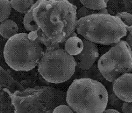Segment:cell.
<instances>
[{
    "label": "cell",
    "mask_w": 132,
    "mask_h": 113,
    "mask_svg": "<svg viewBox=\"0 0 132 113\" xmlns=\"http://www.w3.org/2000/svg\"><path fill=\"white\" fill-rule=\"evenodd\" d=\"M12 7L16 11L26 14L32 7L35 2L32 0L10 1Z\"/></svg>",
    "instance_id": "obj_13"
},
{
    "label": "cell",
    "mask_w": 132,
    "mask_h": 113,
    "mask_svg": "<svg viewBox=\"0 0 132 113\" xmlns=\"http://www.w3.org/2000/svg\"><path fill=\"white\" fill-rule=\"evenodd\" d=\"M113 92L124 102H132V73H126L112 82Z\"/></svg>",
    "instance_id": "obj_9"
},
{
    "label": "cell",
    "mask_w": 132,
    "mask_h": 113,
    "mask_svg": "<svg viewBox=\"0 0 132 113\" xmlns=\"http://www.w3.org/2000/svg\"><path fill=\"white\" fill-rule=\"evenodd\" d=\"M116 16L119 18L127 27L132 26V14L127 12L118 13Z\"/></svg>",
    "instance_id": "obj_18"
},
{
    "label": "cell",
    "mask_w": 132,
    "mask_h": 113,
    "mask_svg": "<svg viewBox=\"0 0 132 113\" xmlns=\"http://www.w3.org/2000/svg\"><path fill=\"white\" fill-rule=\"evenodd\" d=\"M16 113H38L40 110L57 105L61 93L47 88H35L24 92H9Z\"/></svg>",
    "instance_id": "obj_7"
},
{
    "label": "cell",
    "mask_w": 132,
    "mask_h": 113,
    "mask_svg": "<svg viewBox=\"0 0 132 113\" xmlns=\"http://www.w3.org/2000/svg\"><path fill=\"white\" fill-rule=\"evenodd\" d=\"M102 113H121L119 111L113 109H106Z\"/></svg>",
    "instance_id": "obj_22"
},
{
    "label": "cell",
    "mask_w": 132,
    "mask_h": 113,
    "mask_svg": "<svg viewBox=\"0 0 132 113\" xmlns=\"http://www.w3.org/2000/svg\"><path fill=\"white\" fill-rule=\"evenodd\" d=\"M77 34L95 44H116L128 34L127 26L118 17L110 14H96L77 21Z\"/></svg>",
    "instance_id": "obj_3"
},
{
    "label": "cell",
    "mask_w": 132,
    "mask_h": 113,
    "mask_svg": "<svg viewBox=\"0 0 132 113\" xmlns=\"http://www.w3.org/2000/svg\"><path fill=\"white\" fill-rule=\"evenodd\" d=\"M127 28L128 30V34L126 41L132 49V26L131 27H127Z\"/></svg>",
    "instance_id": "obj_21"
},
{
    "label": "cell",
    "mask_w": 132,
    "mask_h": 113,
    "mask_svg": "<svg viewBox=\"0 0 132 113\" xmlns=\"http://www.w3.org/2000/svg\"><path fill=\"white\" fill-rule=\"evenodd\" d=\"M121 111L123 113H132V102H123Z\"/></svg>",
    "instance_id": "obj_20"
},
{
    "label": "cell",
    "mask_w": 132,
    "mask_h": 113,
    "mask_svg": "<svg viewBox=\"0 0 132 113\" xmlns=\"http://www.w3.org/2000/svg\"><path fill=\"white\" fill-rule=\"evenodd\" d=\"M96 14H109L108 10H106V8L101 10L95 11V10L89 9L84 6H82L77 11V18H78V20H79L81 18L87 17L91 15Z\"/></svg>",
    "instance_id": "obj_16"
},
{
    "label": "cell",
    "mask_w": 132,
    "mask_h": 113,
    "mask_svg": "<svg viewBox=\"0 0 132 113\" xmlns=\"http://www.w3.org/2000/svg\"><path fill=\"white\" fill-rule=\"evenodd\" d=\"M72 108L66 105H60L54 109L52 113H74Z\"/></svg>",
    "instance_id": "obj_19"
},
{
    "label": "cell",
    "mask_w": 132,
    "mask_h": 113,
    "mask_svg": "<svg viewBox=\"0 0 132 113\" xmlns=\"http://www.w3.org/2000/svg\"><path fill=\"white\" fill-rule=\"evenodd\" d=\"M73 79H90L100 81L104 78L101 74L97 64H94L89 69H82L76 68Z\"/></svg>",
    "instance_id": "obj_10"
},
{
    "label": "cell",
    "mask_w": 132,
    "mask_h": 113,
    "mask_svg": "<svg viewBox=\"0 0 132 113\" xmlns=\"http://www.w3.org/2000/svg\"><path fill=\"white\" fill-rule=\"evenodd\" d=\"M38 65V71L44 79L55 84L72 78L77 67L74 56L62 47L45 51Z\"/></svg>",
    "instance_id": "obj_5"
},
{
    "label": "cell",
    "mask_w": 132,
    "mask_h": 113,
    "mask_svg": "<svg viewBox=\"0 0 132 113\" xmlns=\"http://www.w3.org/2000/svg\"><path fill=\"white\" fill-rule=\"evenodd\" d=\"M84 43L83 51L78 55L74 56L77 68L89 69L95 64L99 56L98 48L96 44L84 38H82Z\"/></svg>",
    "instance_id": "obj_8"
},
{
    "label": "cell",
    "mask_w": 132,
    "mask_h": 113,
    "mask_svg": "<svg viewBox=\"0 0 132 113\" xmlns=\"http://www.w3.org/2000/svg\"><path fill=\"white\" fill-rule=\"evenodd\" d=\"M97 65L103 77L113 82L121 76L132 72V48L126 41L121 40L100 57Z\"/></svg>",
    "instance_id": "obj_6"
},
{
    "label": "cell",
    "mask_w": 132,
    "mask_h": 113,
    "mask_svg": "<svg viewBox=\"0 0 132 113\" xmlns=\"http://www.w3.org/2000/svg\"><path fill=\"white\" fill-rule=\"evenodd\" d=\"M76 6L67 0H39L23 18L29 37L37 40L50 51L61 47L75 33Z\"/></svg>",
    "instance_id": "obj_1"
},
{
    "label": "cell",
    "mask_w": 132,
    "mask_h": 113,
    "mask_svg": "<svg viewBox=\"0 0 132 113\" xmlns=\"http://www.w3.org/2000/svg\"><path fill=\"white\" fill-rule=\"evenodd\" d=\"M109 93L100 81L76 79L67 92L68 105L77 113H102L108 107Z\"/></svg>",
    "instance_id": "obj_2"
},
{
    "label": "cell",
    "mask_w": 132,
    "mask_h": 113,
    "mask_svg": "<svg viewBox=\"0 0 132 113\" xmlns=\"http://www.w3.org/2000/svg\"><path fill=\"white\" fill-rule=\"evenodd\" d=\"M18 26L13 20L7 19L1 22L0 34L3 38L9 39L18 34Z\"/></svg>",
    "instance_id": "obj_12"
},
{
    "label": "cell",
    "mask_w": 132,
    "mask_h": 113,
    "mask_svg": "<svg viewBox=\"0 0 132 113\" xmlns=\"http://www.w3.org/2000/svg\"><path fill=\"white\" fill-rule=\"evenodd\" d=\"M1 5V22L8 19L12 12L11 2L7 0L0 1Z\"/></svg>",
    "instance_id": "obj_15"
},
{
    "label": "cell",
    "mask_w": 132,
    "mask_h": 113,
    "mask_svg": "<svg viewBox=\"0 0 132 113\" xmlns=\"http://www.w3.org/2000/svg\"><path fill=\"white\" fill-rule=\"evenodd\" d=\"M80 2L83 5V6L89 9L98 11L108 7V1H86L81 0Z\"/></svg>",
    "instance_id": "obj_14"
},
{
    "label": "cell",
    "mask_w": 132,
    "mask_h": 113,
    "mask_svg": "<svg viewBox=\"0 0 132 113\" xmlns=\"http://www.w3.org/2000/svg\"><path fill=\"white\" fill-rule=\"evenodd\" d=\"M123 102L113 92L109 95L107 107H110V109H115L116 110H121V107Z\"/></svg>",
    "instance_id": "obj_17"
},
{
    "label": "cell",
    "mask_w": 132,
    "mask_h": 113,
    "mask_svg": "<svg viewBox=\"0 0 132 113\" xmlns=\"http://www.w3.org/2000/svg\"><path fill=\"white\" fill-rule=\"evenodd\" d=\"M83 41L77 36L70 37L64 44V49L70 55L74 56L79 54L83 50Z\"/></svg>",
    "instance_id": "obj_11"
},
{
    "label": "cell",
    "mask_w": 132,
    "mask_h": 113,
    "mask_svg": "<svg viewBox=\"0 0 132 113\" xmlns=\"http://www.w3.org/2000/svg\"><path fill=\"white\" fill-rule=\"evenodd\" d=\"M42 44L28 33H20L6 42L3 51L7 65L14 70L29 71L38 65L44 53Z\"/></svg>",
    "instance_id": "obj_4"
}]
</instances>
